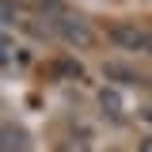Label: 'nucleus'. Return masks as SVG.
I'll use <instances>...</instances> for the list:
<instances>
[{
    "label": "nucleus",
    "mask_w": 152,
    "mask_h": 152,
    "mask_svg": "<svg viewBox=\"0 0 152 152\" xmlns=\"http://www.w3.org/2000/svg\"><path fill=\"white\" fill-rule=\"evenodd\" d=\"M137 152H152V137H148V141H141V148H137Z\"/></svg>",
    "instance_id": "obj_7"
},
{
    "label": "nucleus",
    "mask_w": 152,
    "mask_h": 152,
    "mask_svg": "<svg viewBox=\"0 0 152 152\" xmlns=\"http://www.w3.org/2000/svg\"><path fill=\"white\" fill-rule=\"evenodd\" d=\"M57 152H88V145L80 141V145H57Z\"/></svg>",
    "instance_id": "obj_6"
},
{
    "label": "nucleus",
    "mask_w": 152,
    "mask_h": 152,
    "mask_svg": "<svg viewBox=\"0 0 152 152\" xmlns=\"http://www.w3.org/2000/svg\"><path fill=\"white\" fill-rule=\"evenodd\" d=\"M103 72L110 76V80H118V84H137V80H141V76L133 72L129 65H122V61H107V69H103Z\"/></svg>",
    "instance_id": "obj_4"
},
{
    "label": "nucleus",
    "mask_w": 152,
    "mask_h": 152,
    "mask_svg": "<svg viewBox=\"0 0 152 152\" xmlns=\"http://www.w3.org/2000/svg\"><path fill=\"white\" fill-rule=\"evenodd\" d=\"M50 27H53V34L61 38L65 46H72V50H91L95 42H99L95 27H91L84 15H72V12H69V15H61V19H53Z\"/></svg>",
    "instance_id": "obj_1"
},
{
    "label": "nucleus",
    "mask_w": 152,
    "mask_h": 152,
    "mask_svg": "<svg viewBox=\"0 0 152 152\" xmlns=\"http://www.w3.org/2000/svg\"><path fill=\"white\" fill-rule=\"evenodd\" d=\"M107 38H110L118 50H126V53H148L152 31L148 27H137V23H114L110 31H107Z\"/></svg>",
    "instance_id": "obj_2"
},
{
    "label": "nucleus",
    "mask_w": 152,
    "mask_h": 152,
    "mask_svg": "<svg viewBox=\"0 0 152 152\" xmlns=\"http://www.w3.org/2000/svg\"><path fill=\"white\" fill-rule=\"evenodd\" d=\"M145 118H148V122H152V103H148V107H145Z\"/></svg>",
    "instance_id": "obj_8"
},
{
    "label": "nucleus",
    "mask_w": 152,
    "mask_h": 152,
    "mask_svg": "<svg viewBox=\"0 0 152 152\" xmlns=\"http://www.w3.org/2000/svg\"><path fill=\"white\" fill-rule=\"evenodd\" d=\"M19 148H23V129L0 126V152H19Z\"/></svg>",
    "instance_id": "obj_5"
},
{
    "label": "nucleus",
    "mask_w": 152,
    "mask_h": 152,
    "mask_svg": "<svg viewBox=\"0 0 152 152\" xmlns=\"http://www.w3.org/2000/svg\"><path fill=\"white\" fill-rule=\"evenodd\" d=\"M99 107H103V114H107V118L122 122V110H126V107H122V95H118V91H110V88H107V91L99 95Z\"/></svg>",
    "instance_id": "obj_3"
}]
</instances>
